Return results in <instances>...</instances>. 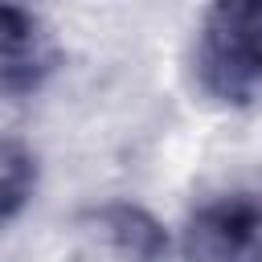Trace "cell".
Listing matches in <instances>:
<instances>
[{"mask_svg": "<svg viewBox=\"0 0 262 262\" xmlns=\"http://www.w3.org/2000/svg\"><path fill=\"white\" fill-rule=\"evenodd\" d=\"M201 90L225 106L262 98V0L213 4L196 37Z\"/></svg>", "mask_w": 262, "mask_h": 262, "instance_id": "obj_1", "label": "cell"}, {"mask_svg": "<svg viewBox=\"0 0 262 262\" xmlns=\"http://www.w3.org/2000/svg\"><path fill=\"white\" fill-rule=\"evenodd\" d=\"M74 258L78 262H164L168 233L164 225L127 201H111L86 209L74 225Z\"/></svg>", "mask_w": 262, "mask_h": 262, "instance_id": "obj_3", "label": "cell"}, {"mask_svg": "<svg viewBox=\"0 0 262 262\" xmlns=\"http://www.w3.org/2000/svg\"><path fill=\"white\" fill-rule=\"evenodd\" d=\"M184 262H262V192H225L192 209Z\"/></svg>", "mask_w": 262, "mask_h": 262, "instance_id": "obj_2", "label": "cell"}, {"mask_svg": "<svg viewBox=\"0 0 262 262\" xmlns=\"http://www.w3.org/2000/svg\"><path fill=\"white\" fill-rule=\"evenodd\" d=\"M37 188V156L16 139L0 131V225H8Z\"/></svg>", "mask_w": 262, "mask_h": 262, "instance_id": "obj_5", "label": "cell"}, {"mask_svg": "<svg viewBox=\"0 0 262 262\" xmlns=\"http://www.w3.org/2000/svg\"><path fill=\"white\" fill-rule=\"evenodd\" d=\"M61 49L49 25L20 4H0V94L25 98L37 94L57 70Z\"/></svg>", "mask_w": 262, "mask_h": 262, "instance_id": "obj_4", "label": "cell"}]
</instances>
